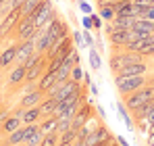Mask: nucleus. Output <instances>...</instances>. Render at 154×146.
I'll list each match as a JSON object with an SVG mask.
<instances>
[{"label":"nucleus","mask_w":154,"mask_h":146,"mask_svg":"<svg viewBox=\"0 0 154 146\" xmlns=\"http://www.w3.org/2000/svg\"><path fill=\"white\" fill-rule=\"evenodd\" d=\"M54 111H56V100L54 98L46 100L44 104H40V113H44V115H54Z\"/></svg>","instance_id":"obj_20"},{"label":"nucleus","mask_w":154,"mask_h":146,"mask_svg":"<svg viewBox=\"0 0 154 146\" xmlns=\"http://www.w3.org/2000/svg\"><path fill=\"white\" fill-rule=\"evenodd\" d=\"M17 33H19V38H23V40L35 38V33H38V27H35V23H33V19H31V17H23V21L19 23V29H17Z\"/></svg>","instance_id":"obj_5"},{"label":"nucleus","mask_w":154,"mask_h":146,"mask_svg":"<svg viewBox=\"0 0 154 146\" xmlns=\"http://www.w3.org/2000/svg\"><path fill=\"white\" fill-rule=\"evenodd\" d=\"M146 73V65L144 63H131V65H125L119 75H125V77H131V75H144Z\"/></svg>","instance_id":"obj_9"},{"label":"nucleus","mask_w":154,"mask_h":146,"mask_svg":"<svg viewBox=\"0 0 154 146\" xmlns=\"http://www.w3.org/2000/svg\"><path fill=\"white\" fill-rule=\"evenodd\" d=\"M75 138H77V132H73V129L65 132L63 138H60V146H71L73 142H75Z\"/></svg>","instance_id":"obj_22"},{"label":"nucleus","mask_w":154,"mask_h":146,"mask_svg":"<svg viewBox=\"0 0 154 146\" xmlns=\"http://www.w3.org/2000/svg\"><path fill=\"white\" fill-rule=\"evenodd\" d=\"M40 71H42V63L33 65L31 69H27V73H25V79H27V81H33V79H38V75H40Z\"/></svg>","instance_id":"obj_25"},{"label":"nucleus","mask_w":154,"mask_h":146,"mask_svg":"<svg viewBox=\"0 0 154 146\" xmlns=\"http://www.w3.org/2000/svg\"><path fill=\"white\" fill-rule=\"evenodd\" d=\"M38 100H40V92H31V94H25V96H23V106H25V109H29V106H33Z\"/></svg>","instance_id":"obj_24"},{"label":"nucleus","mask_w":154,"mask_h":146,"mask_svg":"<svg viewBox=\"0 0 154 146\" xmlns=\"http://www.w3.org/2000/svg\"><path fill=\"white\" fill-rule=\"evenodd\" d=\"M154 109V98H150V100H148V102H146V104H142V106H140V109H137V111H135V115H137V117H142V119H144V117H148V113H150V111H152Z\"/></svg>","instance_id":"obj_21"},{"label":"nucleus","mask_w":154,"mask_h":146,"mask_svg":"<svg viewBox=\"0 0 154 146\" xmlns=\"http://www.w3.org/2000/svg\"><path fill=\"white\" fill-rule=\"evenodd\" d=\"M4 2H6V0H0V6H2V4H4Z\"/></svg>","instance_id":"obj_46"},{"label":"nucleus","mask_w":154,"mask_h":146,"mask_svg":"<svg viewBox=\"0 0 154 146\" xmlns=\"http://www.w3.org/2000/svg\"><path fill=\"white\" fill-rule=\"evenodd\" d=\"M92 23H94V27H102V17L100 15H92Z\"/></svg>","instance_id":"obj_35"},{"label":"nucleus","mask_w":154,"mask_h":146,"mask_svg":"<svg viewBox=\"0 0 154 146\" xmlns=\"http://www.w3.org/2000/svg\"><path fill=\"white\" fill-rule=\"evenodd\" d=\"M15 129H19V117H17V115L4 121V132H8V134H13Z\"/></svg>","instance_id":"obj_23"},{"label":"nucleus","mask_w":154,"mask_h":146,"mask_svg":"<svg viewBox=\"0 0 154 146\" xmlns=\"http://www.w3.org/2000/svg\"><path fill=\"white\" fill-rule=\"evenodd\" d=\"M33 52H35V38L23 40V44L19 46V50H17V61H19V63H25Z\"/></svg>","instance_id":"obj_7"},{"label":"nucleus","mask_w":154,"mask_h":146,"mask_svg":"<svg viewBox=\"0 0 154 146\" xmlns=\"http://www.w3.org/2000/svg\"><path fill=\"white\" fill-rule=\"evenodd\" d=\"M146 19H150V21H154V4L148 8V15H146Z\"/></svg>","instance_id":"obj_40"},{"label":"nucleus","mask_w":154,"mask_h":146,"mask_svg":"<svg viewBox=\"0 0 154 146\" xmlns=\"http://www.w3.org/2000/svg\"><path fill=\"white\" fill-rule=\"evenodd\" d=\"M81 11H83L85 15H92V6H90L85 0H81Z\"/></svg>","instance_id":"obj_36"},{"label":"nucleus","mask_w":154,"mask_h":146,"mask_svg":"<svg viewBox=\"0 0 154 146\" xmlns=\"http://www.w3.org/2000/svg\"><path fill=\"white\" fill-rule=\"evenodd\" d=\"M119 2H133V0H119Z\"/></svg>","instance_id":"obj_45"},{"label":"nucleus","mask_w":154,"mask_h":146,"mask_svg":"<svg viewBox=\"0 0 154 146\" xmlns=\"http://www.w3.org/2000/svg\"><path fill=\"white\" fill-rule=\"evenodd\" d=\"M19 17H23V15H21V8H11V11L6 13V19L2 21V27H0V36L8 33V31L13 29V25L19 21Z\"/></svg>","instance_id":"obj_8"},{"label":"nucleus","mask_w":154,"mask_h":146,"mask_svg":"<svg viewBox=\"0 0 154 146\" xmlns=\"http://www.w3.org/2000/svg\"><path fill=\"white\" fill-rule=\"evenodd\" d=\"M73 40H75V46H81V48L85 46V42H83V33H81V31H75V33H73Z\"/></svg>","instance_id":"obj_31"},{"label":"nucleus","mask_w":154,"mask_h":146,"mask_svg":"<svg viewBox=\"0 0 154 146\" xmlns=\"http://www.w3.org/2000/svg\"><path fill=\"white\" fill-rule=\"evenodd\" d=\"M108 140H112V138H110V134H108L106 127H94V129L83 138V144L85 146H100L102 142H108Z\"/></svg>","instance_id":"obj_4"},{"label":"nucleus","mask_w":154,"mask_h":146,"mask_svg":"<svg viewBox=\"0 0 154 146\" xmlns=\"http://www.w3.org/2000/svg\"><path fill=\"white\" fill-rule=\"evenodd\" d=\"M148 144L154 146V132H150V136H148Z\"/></svg>","instance_id":"obj_44"},{"label":"nucleus","mask_w":154,"mask_h":146,"mask_svg":"<svg viewBox=\"0 0 154 146\" xmlns=\"http://www.w3.org/2000/svg\"><path fill=\"white\" fill-rule=\"evenodd\" d=\"M25 144L29 146H35L42 142V129H40V125H35V123H27L25 127V140H23Z\"/></svg>","instance_id":"obj_6"},{"label":"nucleus","mask_w":154,"mask_h":146,"mask_svg":"<svg viewBox=\"0 0 154 146\" xmlns=\"http://www.w3.org/2000/svg\"><path fill=\"white\" fill-rule=\"evenodd\" d=\"M73 146H85V144H83V138H75V142H73Z\"/></svg>","instance_id":"obj_42"},{"label":"nucleus","mask_w":154,"mask_h":146,"mask_svg":"<svg viewBox=\"0 0 154 146\" xmlns=\"http://www.w3.org/2000/svg\"><path fill=\"white\" fill-rule=\"evenodd\" d=\"M131 29H135L140 33H154V21H150V19H137Z\"/></svg>","instance_id":"obj_12"},{"label":"nucleus","mask_w":154,"mask_h":146,"mask_svg":"<svg viewBox=\"0 0 154 146\" xmlns=\"http://www.w3.org/2000/svg\"><path fill=\"white\" fill-rule=\"evenodd\" d=\"M0 27H2V23H0Z\"/></svg>","instance_id":"obj_47"},{"label":"nucleus","mask_w":154,"mask_h":146,"mask_svg":"<svg viewBox=\"0 0 154 146\" xmlns=\"http://www.w3.org/2000/svg\"><path fill=\"white\" fill-rule=\"evenodd\" d=\"M110 42L117 44V46H125L129 42V29H117L110 33Z\"/></svg>","instance_id":"obj_11"},{"label":"nucleus","mask_w":154,"mask_h":146,"mask_svg":"<svg viewBox=\"0 0 154 146\" xmlns=\"http://www.w3.org/2000/svg\"><path fill=\"white\" fill-rule=\"evenodd\" d=\"M115 81H117V86H119V90H121L123 94H133L135 90L144 88V84H146V79H144L142 75H131V77L119 75Z\"/></svg>","instance_id":"obj_1"},{"label":"nucleus","mask_w":154,"mask_h":146,"mask_svg":"<svg viewBox=\"0 0 154 146\" xmlns=\"http://www.w3.org/2000/svg\"><path fill=\"white\" fill-rule=\"evenodd\" d=\"M146 121H150V123H154V109L148 113V117H146Z\"/></svg>","instance_id":"obj_41"},{"label":"nucleus","mask_w":154,"mask_h":146,"mask_svg":"<svg viewBox=\"0 0 154 146\" xmlns=\"http://www.w3.org/2000/svg\"><path fill=\"white\" fill-rule=\"evenodd\" d=\"M40 4H42V0H25V4L21 6V15L23 17H31Z\"/></svg>","instance_id":"obj_14"},{"label":"nucleus","mask_w":154,"mask_h":146,"mask_svg":"<svg viewBox=\"0 0 154 146\" xmlns=\"http://www.w3.org/2000/svg\"><path fill=\"white\" fill-rule=\"evenodd\" d=\"M23 140H25V127H19V129H15V132L11 134L8 144H19V142H23Z\"/></svg>","instance_id":"obj_19"},{"label":"nucleus","mask_w":154,"mask_h":146,"mask_svg":"<svg viewBox=\"0 0 154 146\" xmlns=\"http://www.w3.org/2000/svg\"><path fill=\"white\" fill-rule=\"evenodd\" d=\"M135 4H142V6H152L154 0H133Z\"/></svg>","instance_id":"obj_39"},{"label":"nucleus","mask_w":154,"mask_h":146,"mask_svg":"<svg viewBox=\"0 0 154 146\" xmlns=\"http://www.w3.org/2000/svg\"><path fill=\"white\" fill-rule=\"evenodd\" d=\"M56 125H58V119H56V115H54V117H50V119H46V121L42 123L40 129H42V134H54Z\"/></svg>","instance_id":"obj_16"},{"label":"nucleus","mask_w":154,"mask_h":146,"mask_svg":"<svg viewBox=\"0 0 154 146\" xmlns=\"http://www.w3.org/2000/svg\"><path fill=\"white\" fill-rule=\"evenodd\" d=\"M81 23H83V27H85V29H92V27H94V23H92V15L83 17V21H81Z\"/></svg>","instance_id":"obj_34"},{"label":"nucleus","mask_w":154,"mask_h":146,"mask_svg":"<svg viewBox=\"0 0 154 146\" xmlns=\"http://www.w3.org/2000/svg\"><path fill=\"white\" fill-rule=\"evenodd\" d=\"M150 98H154V88H140V90H135L131 96L127 98V109H131V111H137L142 104H146Z\"/></svg>","instance_id":"obj_3"},{"label":"nucleus","mask_w":154,"mask_h":146,"mask_svg":"<svg viewBox=\"0 0 154 146\" xmlns=\"http://www.w3.org/2000/svg\"><path fill=\"white\" fill-rule=\"evenodd\" d=\"M117 142H119L121 146H129L127 142H125V138H123V136H119V138H117Z\"/></svg>","instance_id":"obj_43"},{"label":"nucleus","mask_w":154,"mask_h":146,"mask_svg":"<svg viewBox=\"0 0 154 146\" xmlns=\"http://www.w3.org/2000/svg\"><path fill=\"white\" fill-rule=\"evenodd\" d=\"M85 117H88V109H83L81 113L77 111V113H75V117L71 119V129H73V132H77V129H79V127L83 125V121H85Z\"/></svg>","instance_id":"obj_15"},{"label":"nucleus","mask_w":154,"mask_h":146,"mask_svg":"<svg viewBox=\"0 0 154 146\" xmlns=\"http://www.w3.org/2000/svg\"><path fill=\"white\" fill-rule=\"evenodd\" d=\"M17 50H19V46H8V48L4 50V52L0 54V67H8V65L17 59Z\"/></svg>","instance_id":"obj_10"},{"label":"nucleus","mask_w":154,"mask_h":146,"mask_svg":"<svg viewBox=\"0 0 154 146\" xmlns=\"http://www.w3.org/2000/svg\"><path fill=\"white\" fill-rule=\"evenodd\" d=\"M90 65H92V69H98L100 67V56H98L96 50H90Z\"/></svg>","instance_id":"obj_28"},{"label":"nucleus","mask_w":154,"mask_h":146,"mask_svg":"<svg viewBox=\"0 0 154 146\" xmlns=\"http://www.w3.org/2000/svg\"><path fill=\"white\" fill-rule=\"evenodd\" d=\"M71 79H75V81H81V79H83V71H81L79 65H75V67L71 69Z\"/></svg>","instance_id":"obj_30"},{"label":"nucleus","mask_w":154,"mask_h":146,"mask_svg":"<svg viewBox=\"0 0 154 146\" xmlns=\"http://www.w3.org/2000/svg\"><path fill=\"white\" fill-rule=\"evenodd\" d=\"M54 84H56V73L46 71V73H44V77L40 79V92H48Z\"/></svg>","instance_id":"obj_13"},{"label":"nucleus","mask_w":154,"mask_h":146,"mask_svg":"<svg viewBox=\"0 0 154 146\" xmlns=\"http://www.w3.org/2000/svg\"><path fill=\"white\" fill-rule=\"evenodd\" d=\"M56 119H58V125H56V129H58V132H63V134H65V132H69V129H71V119H69V117H56Z\"/></svg>","instance_id":"obj_26"},{"label":"nucleus","mask_w":154,"mask_h":146,"mask_svg":"<svg viewBox=\"0 0 154 146\" xmlns=\"http://www.w3.org/2000/svg\"><path fill=\"white\" fill-rule=\"evenodd\" d=\"M25 73H27L25 65H23V63H19V67L11 73V84H19L21 79H25Z\"/></svg>","instance_id":"obj_17"},{"label":"nucleus","mask_w":154,"mask_h":146,"mask_svg":"<svg viewBox=\"0 0 154 146\" xmlns=\"http://www.w3.org/2000/svg\"><path fill=\"white\" fill-rule=\"evenodd\" d=\"M119 113H121V117H123V121L127 123V127L131 129V119L127 117V111H125V106H123V104H119Z\"/></svg>","instance_id":"obj_32"},{"label":"nucleus","mask_w":154,"mask_h":146,"mask_svg":"<svg viewBox=\"0 0 154 146\" xmlns=\"http://www.w3.org/2000/svg\"><path fill=\"white\" fill-rule=\"evenodd\" d=\"M31 19H33V23H35L38 29L44 27L50 19H54V8H52V4L48 2V0H42V4L35 8V13L31 15Z\"/></svg>","instance_id":"obj_2"},{"label":"nucleus","mask_w":154,"mask_h":146,"mask_svg":"<svg viewBox=\"0 0 154 146\" xmlns=\"http://www.w3.org/2000/svg\"><path fill=\"white\" fill-rule=\"evenodd\" d=\"M83 42H85V46H92V44H94V38L90 36V31H88V29L83 31Z\"/></svg>","instance_id":"obj_33"},{"label":"nucleus","mask_w":154,"mask_h":146,"mask_svg":"<svg viewBox=\"0 0 154 146\" xmlns=\"http://www.w3.org/2000/svg\"><path fill=\"white\" fill-rule=\"evenodd\" d=\"M25 4V0H11V8H21Z\"/></svg>","instance_id":"obj_38"},{"label":"nucleus","mask_w":154,"mask_h":146,"mask_svg":"<svg viewBox=\"0 0 154 146\" xmlns=\"http://www.w3.org/2000/svg\"><path fill=\"white\" fill-rule=\"evenodd\" d=\"M117 2H119V0H98L100 6H115Z\"/></svg>","instance_id":"obj_37"},{"label":"nucleus","mask_w":154,"mask_h":146,"mask_svg":"<svg viewBox=\"0 0 154 146\" xmlns=\"http://www.w3.org/2000/svg\"><path fill=\"white\" fill-rule=\"evenodd\" d=\"M54 144H56V136L54 134H46L42 138V142H40V146H54Z\"/></svg>","instance_id":"obj_29"},{"label":"nucleus","mask_w":154,"mask_h":146,"mask_svg":"<svg viewBox=\"0 0 154 146\" xmlns=\"http://www.w3.org/2000/svg\"><path fill=\"white\" fill-rule=\"evenodd\" d=\"M100 17L102 19H115V6H102L100 8Z\"/></svg>","instance_id":"obj_27"},{"label":"nucleus","mask_w":154,"mask_h":146,"mask_svg":"<svg viewBox=\"0 0 154 146\" xmlns=\"http://www.w3.org/2000/svg\"><path fill=\"white\" fill-rule=\"evenodd\" d=\"M40 115H42L40 109H33V106H31V109H25V111H23V117H21V119H25V123H35V119H38Z\"/></svg>","instance_id":"obj_18"}]
</instances>
